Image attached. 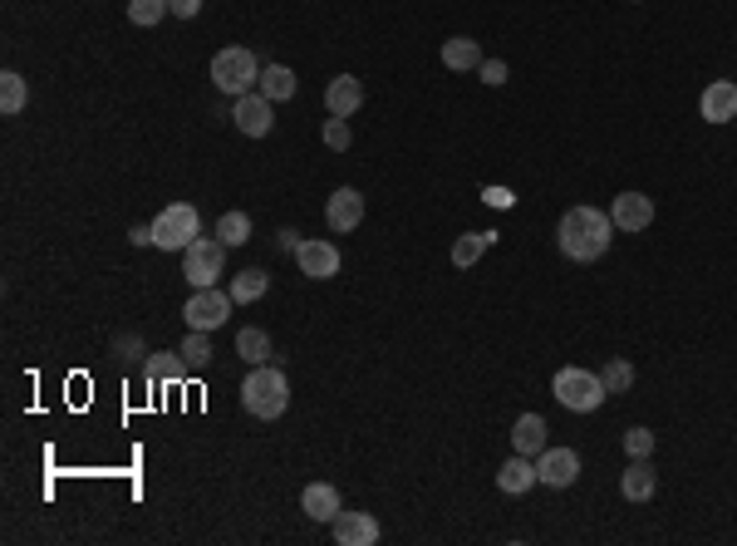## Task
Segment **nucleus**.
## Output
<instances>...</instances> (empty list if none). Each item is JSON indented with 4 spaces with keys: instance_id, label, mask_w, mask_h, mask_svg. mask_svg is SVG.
I'll return each mask as SVG.
<instances>
[{
    "instance_id": "obj_32",
    "label": "nucleus",
    "mask_w": 737,
    "mask_h": 546,
    "mask_svg": "<svg viewBox=\"0 0 737 546\" xmlns=\"http://www.w3.org/2000/svg\"><path fill=\"white\" fill-rule=\"evenodd\" d=\"M654 443H658V438L649 434V428H629V434H625V453L629 458H649V453H654Z\"/></svg>"
},
{
    "instance_id": "obj_2",
    "label": "nucleus",
    "mask_w": 737,
    "mask_h": 546,
    "mask_svg": "<svg viewBox=\"0 0 737 546\" xmlns=\"http://www.w3.org/2000/svg\"><path fill=\"white\" fill-rule=\"evenodd\" d=\"M241 408L251 418H261V424L281 418L285 408H290V379H285V369L251 365V375L241 379Z\"/></svg>"
},
{
    "instance_id": "obj_19",
    "label": "nucleus",
    "mask_w": 737,
    "mask_h": 546,
    "mask_svg": "<svg viewBox=\"0 0 737 546\" xmlns=\"http://www.w3.org/2000/svg\"><path fill=\"white\" fill-rule=\"evenodd\" d=\"M619 492H625L629 502H649V497L658 492V473L649 467V458H634V463L619 473Z\"/></svg>"
},
{
    "instance_id": "obj_26",
    "label": "nucleus",
    "mask_w": 737,
    "mask_h": 546,
    "mask_svg": "<svg viewBox=\"0 0 737 546\" xmlns=\"http://www.w3.org/2000/svg\"><path fill=\"white\" fill-rule=\"evenodd\" d=\"M216 241H222V247H246V241H251V217H246V212H222V217H216Z\"/></svg>"
},
{
    "instance_id": "obj_16",
    "label": "nucleus",
    "mask_w": 737,
    "mask_h": 546,
    "mask_svg": "<svg viewBox=\"0 0 737 546\" xmlns=\"http://www.w3.org/2000/svg\"><path fill=\"white\" fill-rule=\"evenodd\" d=\"M536 483H540L536 458H526V453H511L507 463H501V473H497V487H501L507 497H526Z\"/></svg>"
},
{
    "instance_id": "obj_1",
    "label": "nucleus",
    "mask_w": 737,
    "mask_h": 546,
    "mask_svg": "<svg viewBox=\"0 0 737 546\" xmlns=\"http://www.w3.org/2000/svg\"><path fill=\"white\" fill-rule=\"evenodd\" d=\"M609 241H615V222H609V212L585 207V202H580V207H570L566 217H560V227H556L560 257L580 261V266H590V261L605 257Z\"/></svg>"
},
{
    "instance_id": "obj_10",
    "label": "nucleus",
    "mask_w": 737,
    "mask_h": 546,
    "mask_svg": "<svg viewBox=\"0 0 737 546\" xmlns=\"http://www.w3.org/2000/svg\"><path fill=\"white\" fill-rule=\"evenodd\" d=\"M324 222H330L334 237L354 232V227L364 222V192H359V188H334L330 202H324Z\"/></svg>"
},
{
    "instance_id": "obj_29",
    "label": "nucleus",
    "mask_w": 737,
    "mask_h": 546,
    "mask_svg": "<svg viewBox=\"0 0 737 546\" xmlns=\"http://www.w3.org/2000/svg\"><path fill=\"white\" fill-rule=\"evenodd\" d=\"M163 15H173V5H167V0H128V21L143 25V31H153Z\"/></svg>"
},
{
    "instance_id": "obj_5",
    "label": "nucleus",
    "mask_w": 737,
    "mask_h": 546,
    "mask_svg": "<svg viewBox=\"0 0 737 546\" xmlns=\"http://www.w3.org/2000/svg\"><path fill=\"white\" fill-rule=\"evenodd\" d=\"M202 232V217H197L192 202H167L153 217V247L157 251H187Z\"/></svg>"
},
{
    "instance_id": "obj_30",
    "label": "nucleus",
    "mask_w": 737,
    "mask_h": 546,
    "mask_svg": "<svg viewBox=\"0 0 737 546\" xmlns=\"http://www.w3.org/2000/svg\"><path fill=\"white\" fill-rule=\"evenodd\" d=\"M599 379H605L609 394H625V389L634 384V365H629V359H609V365L599 369Z\"/></svg>"
},
{
    "instance_id": "obj_31",
    "label": "nucleus",
    "mask_w": 737,
    "mask_h": 546,
    "mask_svg": "<svg viewBox=\"0 0 737 546\" xmlns=\"http://www.w3.org/2000/svg\"><path fill=\"white\" fill-rule=\"evenodd\" d=\"M349 143H354L349 119H334V114H330V119H324V149H330V153H344Z\"/></svg>"
},
{
    "instance_id": "obj_11",
    "label": "nucleus",
    "mask_w": 737,
    "mask_h": 546,
    "mask_svg": "<svg viewBox=\"0 0 737 546\" xmlns=\"http://www.w3.org/2000/svg\"><path fill=\"white\" fill-rule=\"evenodd\" d=\"M536 473H540V487H570L580 477V453L575 448H546V453L536 458Z\"/></svg>"
},
{
    "instance_id": "obj_8",
    "label": "nucleus",
    "mask_w": 737,
    "mask_h": 546,
    "mask_svg": "<svg viewBox=\"0 0 737 546\" xmlns=\"http://www.w3.org/2000/svg\"><path fill=\"white\" fill-rule=\"evenodd\" d=\"M231 119H236V129H241L246 139H265V133L275 129V109H271V99H265L261 90L231 99Z\"/></svg>"
},
{
    "instance_id": "obj_7",
    "label": "nucleus",
    "mask_w": 737,
    "mask_h": 546,
    "mask_svg": "<svg viewBox=\"0 0 737 546\" xmlns=\"http://www.w3.org/2000/svg\"><path fill=\"white\" fill-rule=\"evenodd\" d=\"M231 306H236L231 290H222V286H202V290H192V296H187L182 320H187V330H206V335H212L216 325H226Z\"/></svg>"
},
{
    "instance_id": "obj_24",
    "label": "nucleus",
    "mask_w": 737,
    "mask_h": 546,
    "mask_svg": "<svg viewBox=\"0 0 737 546\" xmlns=\"http://www.w3.org/2000/svg\"><path fill=\"white\" fill-rule=\"evenodd\" d=\"M236 355H241L246 365H271V335L255 325L236 330Z\"/></svg>"
},
{
    "instance_id": "obj_13",
    "label": "nucleus",
    "mask_w": 737,
    "mask_h": 546,
    "mask_svg": "<svg viewBox=\"0 0 737 546\" xmlns=\"http://www.w3.org/2000/svg\"><path fill=\"white\" fill-rule=\"evenodd\" d=\"M609 222H615V232H644L649 222H654V198H644V192H619V198L609 202Z\"/></svg>"
},
{
    "instance_id": "obj_14",
    "label": "nucleus",
    "mask_w": 737,
    "mask_h": 546,
    "mask_svg": "<svg viewBox=\"0 0 737 546\" xmlns=\"http://www.w3.org/2000/svg\"><path fill=\"white\" fill-rule=\"evenodd\" d=\"M364 104V84L354 80V74H334L330 84H324V109L334 114V119H354Z\"/></svg>"
},
{
    "instance_id": "obj_18",
    "label": "nucleus",
    "mask_w": 737,
    "mask_h": 546,
    "mask_svg": "<svg viewBox=\"0 0 737 546\" xmlns=\"http://www.w3.org/2000/svg\"><path fill=\"white\" fill-rule=\"evenodd\" d=\"M546 418L540 414H521L516 424H511V448H516V453H526V458H540L546 453Z\"/></svg>"
},
{
    "instance_id": "obj_9",
    "label": "nucleus",
    "mask_w": 737,
    "mask_h": 546,
    "mask_svg": "<svg viewBox=\"0 0 737 546\" xmlns=\"http://www.w3.org/2000/svg\"><path fill=\"white\" fill-rule=\"evenodd\" d=\"M295 266H300V276H310V281H330V276H340V247L324 241V237H310V241L295 247Z\"/></svg>"
},
{
    "instance_id": "obj_6",
    "label": "nucleus",
    "mask_w": 737,
    "mask_h": 546,
    "mask_svg": "<svg viewBox=\"0 0 737 546\" xmlns=\"http://www.w3.org/2000/svg\"><path fill=\"white\" fill-rule=\"evenodd\" d=\"M222 271H226V247L216 237H197L192 247L182 251V276H187V286H192V290L216 286V281H222Z\"/></svg>"
},
{
    "instance_id": "obj_4",
    "label": "nucleus",
    "mask_w": 737,
    "mask_h": 546,
    "mask_svg": "<svg viewBox=\"0 0 737 546\" xmlns=\"http://www.w3.org/2000/svg\"><path fill=\"white\" fill-rule=\"evenodd\" d=\"M212 84L222 94H231V99H241V94H251L255 84H261V64H255V55L241 50V45L216 50L212 55Z\"/></svg>"
},
{
    "instance_id": "obj_25",
    "label": "nucleus",
    "mask_w": 737,
    "mask_h": 546,
    "mask_svg": "<svg viewBox=\"0 0 737 546\" xmlns=\"http://www.w3.org/2000/svg\"><path fill=\"white\" fill-rule=\"evenodd\" d=\"M29 104V84H25V74H15V70H5L0 74V114L5 119H15L20 109Z\"/></svg>"
},
{
    "instance_id": "obj_17",
    "label": "nucleus",
    "mask_w": 737,
    "mask_h": 546,
    "mask_svg": "<svg viewBox=\"0 0 737 546\" xmlns=\"http://www.w3.org/2000/svg\"><path fill=\"white\" fill-rule=\"evenodd\" d=\"M300 512L310 517V522H334V517L344 512L334 483H310V487H305V492H300Z\"/></svg>"
},
{
    "instance_id": "obj_33",
    "label": "nucleus",
    "mask_w": 737,
    "mask_h": 546,
    "mask_svg": "<svg viewBox=\"0 0 737 546\" xmlns=\"http://www.w3.org/2000/svg\"><path fill=\"white\" fill-rule=\"evenodd\" d=\"M477 74H482V84H491V90H501V84H507V64H501V60H482Z\"/></svg>"
},
{
    "instance_id": "obj_22",
    "label": "nucleus",
    "mask_w": 737,
    "mask_h": 546,
    "mask_svg": "<svg viewBox=\"0 0 737 546\" xmlns=\"http://www.w3.org/2000/svg\"><path fill=\"white\" fill-rule=\"evenodd\" d=\"M491 241H497V232H467V237H457V241H452V266H457V271L477 266V261L487 257Z\"/></svg>"
},
{
    "instance_id": "obj_20",
    "label": "nucleus",
    "mask_w": 737,
    "mask_h": 546,
    "mask_svg": "<svg viewBox=\"0 0 737 546\" xmlns=\"http://www.w3.org/2000/svg\"><path fill=\"white\" fill-rule=\"evenodd\" d=\"M482 60H487V55H482V45L467 40V35H452V40H442V64H448L452 74H472Z\"/></svg>"
},
{
    "instance_id": "obj_15",
    "label": "nucleus",
    "mask_w": 737,
    "mask_h": 546,
    "mask_svg": "<svg viewBox=\"0 0 737 546\" xmlns=\"http://www.w3.org/2000/svg\"><path fill=\"white\" fill-rule=\"evenodd\" d=\"M698 114H703L708 123H733L737 119V84L733 80H713L703 90V99H698Z\"/></svg>"
},
{
    "instance_id": "obj_34",
    "label": "nucleus",
    "mask_w": 737,
    "mask_h": 546,
    "mask_svg": "<svg viewBox=\"0 0 737 546\" xmlns=\"http://www.w3.org/2000/svg\"><path fill=\"white\" fill-rule=\"evenodd\" d=\"M167 5H173V15H177V21H192V15L202 11V0H167Z\"/></svg>"
},
{
    "instance_id": "obj_27",
    "label": "nucleus",
    "mask_w": 737,
    "mask_h": 546,
    "mask_svg": "<svg viewBox=\"0 0 737 546\" xmlns=\"http://www.w3.org/2000/svg\"><path fill=\"white\" fill-rule=\"evenodd\" d=\"M147 379H157V384H182L187 379V359L182 355H147Z\"/></svg>"
},
{
    "instance_id": "obj_3",
    "label": "nucleus",
    "mask_w": 737,
    "mask_h": 546,
    "mask_svg": "<svg viewBox=\"0 0 737 546\" xmlns=\"http://www.w3.org/2000/svg\"><path fill=\"white\" fill-rule=\"evenodd\" d=\"M550 394H556L560 408H570V414H595V408L609 399V389H605V379H599L595 369L570 365V369H560V375L550 379Z\"/></svg>"
},
{
    "instance_id": "obj_35",
    "label": "nucleus",
    "mask_w": 737,
    "mask_h": 546,
    "mask_svg": "<svg viewBox=\"0 0 737 546\" xmlns=\"http://www.w3.org/2000/svg\"><path fill=\"white\" fill-rule=\"evenodd\" d=\"M482 198H487L491 207H511V202H516V198H511L507 188H487V192H482Z\"/></svg>"
},
{
    "instance_id": "obj_28",
    "label": "nucleus",
    "mask_w": 737,
    "mask_h": 546,
    "mask_svg": "<svg viewBox=\"0 0 737 546\" xmlns=\"http://www.w3.org/2000/svg\"><path fill=\"white\" fill-rule=\"evenodd\" d=\"M177 355L187 359V369H206L212 365V340H206V330H187V340H182V349Z\"/></svg>"
},
{
    "instance_id": "obj_12",
    "label": "nucleus",
    "mask_w": 737,
    "mask_h": 546,
    "mask_svg": "<svg viewBox=\"0 0 737 546\" xmlns=\"http://www.w3.org/2000/svg\"><path fill=\"white\" fill-rule=\"evenodd\" d=\"M330 532H334V542L340 546H373L383 536V526H379V517L373 512H340L330 522Z\"/></svg>"
},
{
    "instance_id": "obj_23",
    "label": "nucleus",
    "mask_w": 737,
    "mask_h": 546,
    "mask_svg": "<svg viewBox=\"0 0 737 546\" xmlns=\"http://www.w3.org/2000/svg\"><path fill=\"white\" fill-rule=\"evenodd\" d=\"M265 290H271V276H265L261 266H246L231 276V300L236 306H251V300H261Z\"/></svg>"
},
{
    "instance_id": "obj_21",
    "label": "nucleus",
    "mask_w": 737,
    "mask_h": 546,
    "mask_svg": "<svg viewBox=\"0 0 737 546\" xmlns=\"http://www.w3.org/2000/svg\"><path fill=\"white\" fill-rule=\"evenodd\" d=\"M255 90H261L271 104H285V99H295V90H300V84H295V70H290V64H265V70H261V84H255Z\"/></svg>"
}]
</instances>
